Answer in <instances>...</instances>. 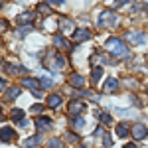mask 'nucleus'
Masks as SVG:
<instances>
[{
    "label": "nucleus",
    "instance_id": "f3484780",
    "mask_svg": "<svg viewBox=\"0 0 148 148\" xmlns=\"http://www.w3.org/2000/svg\"><path fill=\"white\" fill-rule=\"evenodd\" d=\"M20 85H24V87H30V89H36V87L40 85V81L32 79V77H24V79L20 81Z\"/></svg>",
    "mask_w": 148,
    "mask_h": 148
},
{
    "label": "nucleus",
    "instance_id": "4be33fe9",
    "mask_svg": "<svg viewBox=\"0 0 148 148\" xmlns=\"http://www.w3.org/2000/svg\"><path fill=\"white\" fill-rule=\"evenodd\" d=\"M12 121H16V123L20 121V123H22V121H24V111H20V109H14V111H12Z\"/></svg>",
    "mask_w": 148,
    "mask_h": 148
},
{
    "label": "nucleus",
    "instance_id": "c85d7f7f",
    "mask_svg": "<svg viewBox=\"0 0 148 148\" xmlns=\"http://www.w3.org/2000/svg\"><path fill=\"white\" fill-rule=\"evenodd\" d=\"M103 142H105V146H107V148L113 146V138H111V134H107V132H105V134H103Z\"/></svg>",
    "mask_w": 148,
    "mask_h": 148
},
{
    "label": "nucleus",
    "instance_id": "412c9836",
    "mask_svg": "<svg viewBox=\"0 0 148 148\" xmlns=\"http://www.w3.org/2000/svg\"><path fill=\"white\" fill-rule=\"evenodd\" d=\"M116 134H119V136H123V138L128 134V126H126V123H121V125H116Z\"/></svg>",
    "mask_w": 148,
    "mask_h": 148
},
{
    "label": "nucleus",
    "instance_id": "ddd939ff",
    "mask_svg": "<svg viewBox=\"0 0 148 148\" xmlns=\"http://www.w3.org/2000/svg\"><path fill=\"white\" fill-rule=\"evenodd\" d=\"M53 44H56V47H59V49H71V46H69V42L63 38V36H53Z\"/></svg>",
    "mask_w": 148,
    "mask_h": 148
},
{
    "label": "nucleus",
    "instance_id": "bb28decb",
    "mask_svg": "<svg viewBox=\"0 0 148 148\" xmlns=\"http://www.w3.org/2000/svg\"><path fill=\"white\" fill-rule=\"evenodd\" d=\"M73 126H75L77 130H81V128L85 126V121H83V119H79V116H75V119H73Z\"/></svg>",
    "mask_w": 148,
    "mask_h": 148
},
{
    "label": "nucleus",
    "instance_id": "f03ea898",
    "mask_svg": "<svg viewBox=\"0 0 148 148\" xmlns=\"http://www.w3.org/2000/svg\"><path fill=\"white\" fill-rule=\"evenodd\" d=\"M105 47H107L114 57H126L128 56V47H126L119 38H109V40L105 42Z\"/></svg>",
    "mask_w": 148,
    "mask_h": 148
},
{
    "label": "nucleus",
    "instance_id": "f8f14e48",
    "mask_svg": "<svg viewBox=\"0 0 148 148\" xmlns=\"http://www.w3.org/2000/svg\"><path fill=\"white\" fill-rule=\"evenodd\" d=\"M89 38H91V32H89V30H85V28L73 32V40H75V42H85V40H89Z\"/></svg>",
    "mask_w": 148,
    "mask_h": 148
},
{
    "label": "nucleus",
    "instance_id": "c756f323",
    "mask_svg": "<svg viewBox=\"0 0 148 148\" xmlns=\"http://www.w3.org/2000/svg\"><path fill=\"white\" fill-rule=\"evenodd\" d=\"M46 4H49V6H61L63 0H46Z\"/></svg>",
    "mask_w": 148,
    "mask_h": 148
},
{
    "label": "nucleus",
    "instance_id": "7ed1b4c3",
    "mask_svg": "<svg viewBox=\"0 0 148 148\" xmlns=\"http://www.w3.org/2000/svg\"><path fill=\"white\" fill-rule=\"evenodd\" d=\"M99 26L101 28H116L119 26V16L113 10H105L99 16Z\"/></svg>",
    "mask_w": 148,
    "mask_h": 148
},
{
    "label": "nucleus",
    "instance_id": "2eb2a0df",
    "mask_svg": "<svg viewBox=\"0 0 148 148\" xmlns=\"http://www.w3.org/2000/svg\"><path fill=\"white\" fill-rule=\"evenodd\" d=\"M6 69H8V73H12V75H16V73H26V67L16 65V63H6Z\"/></svg>",
    "mask_w": 148,
    "mask_h": 148
},
{
    "label": "nucleus",
    "instance_id": "2f4dec72",
    "mask_svg": "<svg viewBox=\"0 0 148 148\" xmlns=\"http://www.w3.org/2000/svg\"><path fill=\"white\" fill-rule=\"evenodd\" d=\"M8 30V22L6 20H0V32H6Z\"/></svg>",
    "mask_w": 148,
    "mask_h": 148
},
{
    "label": "nucleus",
    "instance_id": "f704fd0d",
    "mask_svg": "<svg viewBox=\"0 0 148 148\" xmlns=\"http://www.w3.org/2000/svg\"><path fill=\"white\" fill-rule=\"evenodd\" d=\"M126 2H130V0H119V2H116V6H123V4H126Z\"/></svg>",
    "mask_w": 148,
    "mask_h": 148
},
{
    "label": "nucleus",
    "instance_id": "dca6fc26",
    "mask_svg": "<svg viewBox=\"0 0 148 148\" xmlns=\"http://www.w3.org/2000/svg\"><path fill=\"white\" fill-rule=\"evenodd\" d=\"M47 105H49L51 109H57V107L61 105V97H59V95H49V97H47Z\"/></svg>",
    "mask_w": 148,
    "mask_h": 148
},
{
    "label": "nucleus",
    "instance_id": "0eeeda50",
    "mask_svg": "<svg viewBox=\"0 0 148 148\" xmlns=\"http://www.w3.org/2000/svg\"><path fill=\"white\" fill-rule=\"evenodd\" d=\"M67 83L71 85V87H75V89H81V87L85 85V79L81 77L79 73H71V75L67 77Z\"/></svg>",
    "mask_w": 148,
    "mask_h": 148
},
{
    "label": "nucleus",
    "instance_id": "7c9ffc66",
    "mask_svg": "<svg viewBox=\"0 0 148 148\" xmlns=\"http://www.w3.org/2000/svg\"><path fill=\"white\" fill-rule=\"evenodd\" d=\"M44 111V105H32V113H42Z\"/></svg>",
    "mask_w": 148,
    "mask_h": 148
},
{
    "label": "nucleus",
    "instance_id": "9b49d317",
    "mask_svg": "<svg viewBox=\"0 0 148 148\" xmlns=\"http://www.w3.org/2000/svg\"><path fill=\"white\" fill-rule=\"evenodd\" d=\"M32 20H34V14H32V12H22V14H18V18H16V22L22 24V26H30Z\"/></svg>",
    "mask_w": 148,
    "mask_h": 148
},
{
    "label": "nucleus",
    "instance_id": "39448f33",
    "mask_svg": "<svg viewBox=\"0 0 148 148\" xmlns=\"http://www.w3.org/2000/svg\"><path fill=\"white\" fill-rule=\"evenodd\" d=\"M130 134L134 136V140H142V138L148 136V128L146 125H142V123H136V125L130 128Z\"/></svg>",
    "mask_w": 148,
    "mask_h": 148
},
{
    "label": "nucleus",
    "instance_id": "a211bd4d",
    "mask_svg": "<svg viewBox=\"0 0 148 148\" xmlns=\"http://www.w3.org/2000/svg\"><path fill=\"white\" fill-rule=\"evenodd\" d=\"M40 140H42V136L38 134V136H30L26 142H24V148H34V146H38L40 144Z\"/></svg>",
    "mask_w": 148,
    "mask_h": 148
},
{
    "label": "nucleus",
    "instance_id": "b1692460",
    "mask_svg": "<svg viewBox=\"0 0 148 148\" xmlns=\"http://www.w3.org/2000/svg\"><path fill=\"white\" fill-rule=\"evenodd\" d=\"M47 148H63V142H61L59 138H49V142H47Z\"/></svg>",
    "mask_w": 148,
    "mask_h": 148
},
{
    "label": "nucleus",
    "instance_id": "393cba45",
    "mask_svg": "<svg viewBox=\"0 0 148 148\" xmlns=\"http://www.w3.org/2000/svg\"><path fill=\"white\" fill-rule=\"evenodd\" d=\"M97 116L101 119L103 125H111V123H113V119H111V114H109V113H99Z\"/></svg>",
    "mask_w": 148,
    "mask_h": 148
},
{
    "label": "nucleus",
    "instance_id": "1a4fd4ad",
    "mask_svg": "<svg viewBox=\"0 0 148 148\" xmlns=\"http://www.w3.org/2000/svg\"><path fill=\"white\" fill-rule=\"evenodd\" d=\"M14 136H16V132L12 130L10 126H4V128L0 130V140H2V142H12Z\"/></svg>",
    "mask_w": 148,
    "mask_h": 148
},
{
    "label": "nucleus",
    "instance_id": "e433bc0d",
    "mask_svg": "<svg viewBox=\"0 0 148 148\" xmlns=\"http://www.w3.org/2000/svg\"><path fill=\"white\" fill-rule=\"evenodd\" d=\"M144 6H146V10H148V0H144Z\"/></svg>",
    "mask_w": 148,
    "mask_h": 148
},
{
    "label": "nucleus",
    "instance_id": "423d86ee",
    "mask_svg": "<svg viewBox=\"0 0 148 148\" xmlns=\"http://www.w3.org/2000/svg\"><path fill=\"white\" fill-rule=\"evenodd\" d=\"M83 111H85V103H83V101H71V103H69V107H67L69 116H77V114H81Z\"/></svg>",
    "mask_w": 148,
    "mask_h": 148
},
{
    "label": "nucleus",
    "instance_id": "72a5a7b5",
    "mask_svg": "<svg viewBox=\"0 0 148 148\" xmlns=\"http://www.w3.org/2000/svg\"><path fill=\"white\" fill-rule=\"evenodd\" d=\"M4 87H6V79H2V77H0V91H2Z\"/></svg>",
    "mask_w": 148,
    "mask_h": 148
},
{
    "label": "nucleus",
    "instance_id": "5701e85b",
    "mask_svg": "<svg viewBox=\"0 0 148 148\" xmlns=\"http://www.w3.org/2000/svg\"><path fill=\"white\" fill-rule=\"evenodd\" d=\"M51 85H53V79L51 77H42L40 79V87H44V89H49Z\"/></svg>",
    "mask_w": 148,
    "mask_h": 148
},
{
    "label": "nucleus",
    "instance_id": "aec40b11",
    "mask_svg": "<svg viewBox=\"0 0 148 148\" xmlns=\"http://www.w3.org/2000/svg\"><path fill=\"white\" fill-rule=\"evenodd\" d=\"M101 77H103V69H101V67H95V69L91 71V83H97Z\"/></svg>",
    "mask_w": 148,
    "mask_h": 148
},
{
    "label": "nucleus",
    "instance_id": "f257e3e1",
    "mask_svg": "<svg viewBox=\"0 0 148 148\" xmlns=\"http://www.w3.org/2000/svg\"><path fill=\"white\" fill-rule=\"evenodd\" d=\"M44 63H46V67L51 69V71H61V69L67 67V59H65V56H61V53H57V51H47Z\"/></svg>",
    "mask_w": 148,
    "mask_h": 148
},
{
    "label": "nucleus",
    "instance_id": "9d476101",
    "mask_svg": "<svg viewBox=\"0 0 148 148\" xmlns=\"http://www.w3.org/2000/svg\"><path fill=\"white\" fill-rule=\"evenodd\" d=\"M36 126H38V130H40V132L47 130V128L51 126V121H49V116H38V119H36Z\"/></svg>",
    "mask_w": 148,
    "mask_h": 148
},
{
    "label": "nucleus",
    "instance_id": "cd10ccee",
    "mask_svg": "<svg viewBox=\"0 0 148 148\" xmlns=\"http://www.w3.org/2000/svg\"><path fill=\"white\" fill-rule=\"evenodd\" d=\"M38 12H40V14H49L51 8H49L47 4H38Z\"/></svg>",
    "mask_w": 148,
    "mask_h": 148
},
{
    "label": "nucleus",
    "instance_id": "4468645a",
    "mask_svg": "<svg viewBox=\"0 0 148 148\" xmlns=\"http://www.w3.org/2000/svg\"><path fill=\"white\" fill-rule=\"evenodd\" d=\"M116 89H119V81L113 79V77H111V79H107L105 87H103V91H105V93H114Z\"/></svg>",
    "mask_w": 148,
    "mask_h": 148
},
{
    "label": "nucleus",
    "instance_id": "c9c22d12",
    "mask_svg": "<svg viewBox=\"0 0 148 148\" xmlns=\"http://www.w3.org/2000/svg\"><path fill=\"white\" fill-rule=\"evenodd\" d=\"M123 148H136V144H125Z\"/></svg>",
    "mask_w": 148,
    "mask_h": 148
},
{
    "label": "nucleus",
    "instance_id": "20e7f679",
    "mask_svg": "<svg viewBox=\"0 0 148 148\" xmlns=\"http://www.w3.org/2000/svg\"><path fill=\"white\" fill-rule=\"evenodd\" d=\"M125 40L128 42V44H132V46H142V44L146 42V36L142 34V32L130 30V32H126V34H125Z\"/></svg>",
    "mask_w": 148,
    "mask_h": 148
},
{
    "label": "nucleus",
    "instance_id": "a878e982",
    "mask_svg": "<svg viewBox=\"0 0 148 148\" xmlns=\"http://www.w3.org/2000/svg\"><path fill=\"white\" fill-rule=\"evenodd\" d=\"M30 32H32V26H24V28H20V30L16 32V36H18V38H24V36L30 34Z\"/></svg>",
    "mask_w": 148,
    "mask_h": 148
},
{
    "label": "nucleus",
    "instance_id": "6ab92c4d",
    "mask_svg": "<svg viewBox=\"0 0 148 148\" xmlns=\"http://www.w3.org/2000/svg\"><path fill=\"white\" fill-rule=\"evenodd\" d=\"M59 28H61V32L69 34V32L73 30V24H71V20H61V22H59Z\"/></svg>",
    "mask_w": 148,
    "mask_h": 148
},
{
    "label": "nucleus",
    "instance_id": "4c0bfd02",
    "mask_svg": "<svg viewBox=\"0 0 148 148\" xmlns=\"http://www.w3.org/2000/svg\"><path fill=\"white\" fill-rule=\"evenodd\" d=\"M0 119H2V109H0Z\"/></svg>",
    "mask_w": 148,
    "mask_h": 148
},
{
    "label": "nucleus",
    "instance_id": "6e6552de",
    "mask_svg": "<svg viewBox=\"0 0 148 148\" xmlns=\"http://www.w3.org/2000/svg\"><path fill=\"white\" fill-rule=\"evenodd\" d=\"M20 93H22V89H20L18 85H12V87H8V89H6V93H4V101H8V103L14 101Z\"/></svg>",
    "mask_w": 148,
    "mask_h": 148
},
{
    "label": "nucleus",
    "instance_id": "473e14b6",
    "mask_svg": "<svg viewBox=\"0 0 148 148\" xmlns=\"http://www.w3.org/2000/svg\"><path fill=\"white\" fill-rule=\"evenodd\" d=\"M67 140H69V142H75L77 136H75V134H67Z\"/></svg>",
    "mask_w": 148,
    "mask_h": 148
}]
</instances>
